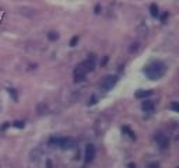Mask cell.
<instances>
[{"mask_svg":"<svg viewBox=\"0 0 179 168\" xmlns=\"http://www.w3.org/2000/svg\"><path fill=\"white\" fill-rule=\"evenodd\" d=\"M14 128H18V129H22L24 128V122H21V121H17V122H14V123H11Z\"/></svg>","mask_w":179,"mask_h":168,"instance_id":"9a60e30c","label":"cell"},{"mask_svg":"<svg viewBox=\"0 0 179 168\" xmlns=\"http://www.w3.org/2000/svg\"><path fill=\"white\" fill-rule=\"evenodd\" d=\"M167 18H168V11L161 15V23H165V20H167Z\"/></svg>","mask_w":179,"mask_h":168,"instance_id":"d6986e66","label":"cell"},{"mask_svg":"<svg viewBox=\"0 0 179 168\" xmlns=\"http://www.w3.org/2000/svg\"><path fill=\"white\" fill-rule=\"evenodd\" d=\"M95 157V146L94 144H87L85 147V153H84V161L85 162H91Z\"/></svg>","mask_w":179,"mask_h":168,"instance_id":"5b68a950","label":"cell"},{"mask_svg":"<svg viewBox=\"0 0 179 168\" xmlns=\"http://www.w3.org/2000/svg\"><path fill=\"white\" fill-rule=\"evenodd\" d=\"M118 76L116 74H109V76H105L100 83V88L102 91H111L113 87L116 86V83H118Z\"/></svg>","mask_w":179,"mask_h":168,"instance_id":"7a4b0ae2","label":"cell"},{"mask_svg":"<svg viewBox=\"0 0 179 168\" xmlns=\"http://www.w3.org/2000/svg\"><path fill=\"white\" fill-rule=\"evenodd\" d=\"M143 72H144V74H146L150 80H160L161 77L165 74V72H167V66H165L164 62L154 60V62L147 64Z\"/></svg>","mask_w":179,"mask_h":168,"instance_id":"6da1fadb","label":"cell"},{"mask_svg":"<svg viewBox=\"0 0 179 168\" xmlns=\"http://www.w3.org/2000/svg\"><path fill=\"white\" fill-rule=\"evenodd\" d=\"M77 42H79V37H73L71 38V41H70V46H76L77 45Z\"/></svg>","mask_w":179,"mask_h":168,"instance_id":"2e32d148","label":"cell"},{"mask_svg":"<svg viewBox=\"0 0 179 168\" xmlns=\"http://www.w3.org/2000/svg\"><path fill=\"white\" fill-rule=\"evenodd\" d=\"M154 139H155V141H157L158 147H160L161 150H165L169 147V139H168V136L165 133H162V132H157Z\"/></svg>","mask_w":179,"mask_h":168,"instance_id":"3957f363","label":"cell"},{"mask_svg":"<svg viewBox=\"0 0 179 168\" xmlns=\"http://www.w3.org/2000/svg\"><path fill=\"white\" fill-rule=\"evenodd\" d=\"M83 66L87 69L88 72H92L95 69V60H94V55H91V58H88L87 60L83 62Z\"/></svg>","mask_w":179,"mask_h":168,"instance_id":"52a82bcc","label":"cell"},{"mask_svg":"<svg viewBox=\"0 0 179 168\" xmlns=\"http://www.w3.org/2000/svg\"><path fill=\"white\" fill-rule=\"evenodd\" d=\"M134 46H132L130 48V52H134V51H137V48H139V45H137V43H133Z\"/></svg>","mask_w":179,"mask_h":168,"instance_id":"7402d4cb","label":"cell"},{"mask_svg":"<svg viewBox=\"0 0 179 168\" xmlns=\"http://www.w3.org/2000/svg\"><path fill=\"white\" fill-rule=\"evenodd\" d=\"M9 94L11 95L13 100H14V101L18 100V97H17V92H15V90H14V88H9Z\"/></svg>","mask_w":179,"mask_h":168,"instance_id":"5bb4252c","label":"cell"},{"mask_svg":"<svg viewBox=\"0 0 179 168\" xmlns=\"http://www.w3.org/2000/svg\"><path fill=\"white\" fill-rule=\"evenodd\" d=\"M150 95H153V91H150V90H139V91L134 94V97H136L137 100H146Z\"/></svg>","mask_w":179,"mask_h":168,"instance_id":"ba28073f","label":"cell"},{"mask_svg":"<svg viewBox=\"0 0 179 168\" xmlns=\"http://www.w3.org/2000/svg\"><path fill=\"white\" fill-rule=\"evenodd\" d=\"M122 130H123L124 133H128L130 139H133V140L136 139V133H134L133 130H130V128H128V126H123V128H122Z\"/></svg>","mask_w":179,"mask_h":168,"instance_id":"7c38bea8","label":"cell"},{"mask_svg":"<svg viewBox=\"0 0 179 168\" xmlns=\"http://www.w3.org/2000/svg\"><path fill=\"white\" fill-rule=\"evenodd\" d=\"M147 168H160V164L158 162H150Z\"/></svg>","mask_w":179,"mask_h":168,"instance_id":"ac0fdd59","label":"cell"},{"mask_svg":"<svg viewBox=\"0 0 179 168\" xmlns=\"http://www.w3.org/2000/svg\"><path fill=\"white\" fill-rule=\"evenodd\" d=\"M87 73H88V70L83 66V63H80L79 66L74 69V81L76 83L83 81V80L85 79V76H87Z\"/></svg>","mask_w":179,"mask_h":168,"instance_id":"277c9868","label":"cell"},{"mask_svg":"<svg viewBox=\"0 0 179 168\" xmlns=\"http://www.w3.org/2000/svg\"><path fill=\"white\" fill-rule=\"evenodd\" d=\"M59 144H60V137H51L49 139V146L59 147Z\"/></svg>","mask_w":179,"mask_h":168,"instance_id":"8fae6325","label":"cell"},{"mask_svg":"<svg viewBox=\"0 0 179 168\" xmlns=\"http://www.w3.org/2000/svg\"><path fill=\"white\" fill-rule=\"evenodd\" d=\"M128 168H136V164H134V162H132V164H129Z\"/></svg>","mask_w":179,"mask_h":168,"instance_id":"603a6c76","label":"cell"},{"mask_svg":"<svg viewBox=\"0 0 179 168\" xmlns=\"http://www.w3.org/2000/svg\"><path fill=\"white\" fill-rule=\"evenodd\" d=\"M9 126H10V123H9V122H6L3 126H2V129H0V130H2V132H3V130H6V129L9 128Z\"/></svg>","mask_w":179,"mask_h":168,"instance_id":"ffe728a7","label":"cell"},{"mask_svg":"<svg viewBox=\"0 0 179 168\" xmlns=\"http://www.w3.org/2000/svg\"><path fill=\"white\" fill-rule=\"evenodd\" d=\"M48 38H49L51 41H56V39L59 38V34L55 32V31H51V32L48 34Z\"/></svg>","mask_w":179,"mask_h":168,"instance_id":"4fadbf2b","label":"cell"},{"mask_svg":"<svg viewBox=\"0 0 179 168\" xmlns=\"http://www.w3.org/2000/svg\"><path fill=\"white\" fill-rule=\"evenodd\" d=\"M100 13H101V6L97 4V6H95V14H100Z\"/></svg>","mask_w":179,"mask_h":168,"instance_id":"44dd1931","label":"cell"},{"mask_svg":"<svg viewBox=\"0 0 179 168\" xmlns=\"http://www.w3.org/2000/svg\"><path fill=\"white\" fill-rule=\"evenodd\" d=\"M141 108L144 112H154V102H151V101H143V104H141Z\"/></svg>","mask_w":179,"mask_h":168,"instance_id":"9c48e42d","label":"cell"},{"mask_svg":"<svg viewBox=\"0 0 179 168\" xmlns=\"http://www.w3.org/2000/svg\"><path fill=\"white\" fill-rule=\"evenodd\" d=\"M74 146H76V141L71 137H60V144H59V147H60L62 150H70V149H73Z\"/></svg>","mask_w":179,"mask_h":168,"instance_id":"8992f818","label":"cell"},{"mask_svg":"<svg viewBox=\"0 0 179 168\" xmlns=\"http://www.w3.org/2000/svg\"><path fill=\"white\" fill-rule=\"evenodd\" d=\"M150 14H151V17H154V18H157L158 15H160V10H158V6L155 3H153L151 6H150Z\"/></svg>","mask_w":179,"mask_h":168,"instance_id":"30bf717a","label":"cell"},{"mask_svg":"<svg viewBox=\"0 0 179 168\" xmlns=\"http://www.w3.org/2000/svg\"><path fill=\"white\" fill-rule=\"evenodd\" d=\"M171 109H173V112H179V105H178V102H172V104H171Z\"/></svg>","mask_w":179,"mask_h":168,"instance_id":"e0dca14e","label":"cell"}]
</instances>
